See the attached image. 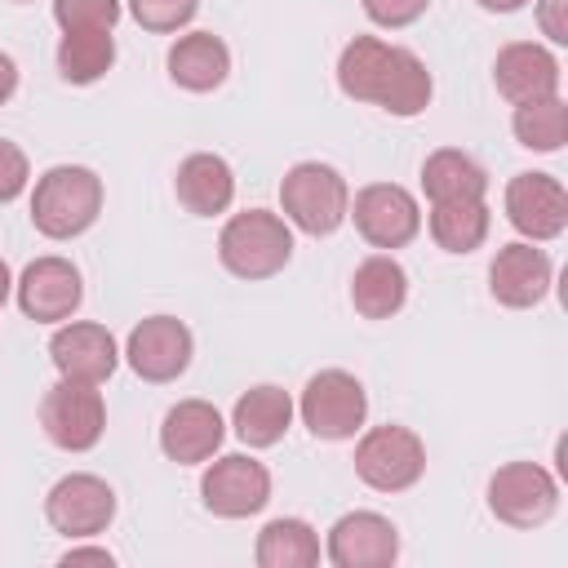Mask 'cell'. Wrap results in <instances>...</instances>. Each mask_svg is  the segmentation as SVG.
<instances>
[{"label":"cell","instance_id":"8d00e7d4","mask_svg":"<svg viewBox=\"0 0 568 568\" xmlns=\"http://www.w3.org/2000/svg\"><path fill=\"white\" fill-rule=\"evenodd\" d=\"M9 293H13V271H9V262L0 257V306L9 302Z\"/></svg>","mask_w":568,"mask_h":568},{"label":"cell","instance_id":"e0dca14e","mask_svg":"<svg viewBox=\"0 0 568 568\" xmlns=\"http://www.w3.org/2000/svg\"><path fill=\"white\" fill-rule=\"evenodd\" d=\"M333 568H390L399 559V528L377 510H346L324 537Z\"/></svg>","mask_w":568,"mask_h":568},{"label":"cell","instance_id":"7c38bea8","mask_svg":"<svg viewBox=\"0 0 568 568\" xmlns=\"http://www.w3.org/2000/svg\"><path fill=\"white\" fill-rule=\"evenodd\" d=\"M13 297H18V311L36 324H62L80 311L84 302V275L71 257H58V253H44L36 262L22 266V275L13 280Z\"/></svg>","mask_w":568,"mask_h":568},{"label":"cell","instance_id":"ffe728a7","mask_svg":"<svg viewBox=\"0 0 568 568\" xmlns=\"http://www.w3.org/2000/svg\"><path fill=\"white\" fill-rule=\"evenodd\" d=\"M173 195L191 217H222L235 204V169L217 151H191L173 173Z\"/></svg>","mask_w":568,"mask_h":568},{"label":"cell","instance_id":"8992f818","mask_svg":"<svg viewBox=\"0 0 568 568\" xmlns=\"http://www.w3.org/2000/svg\"><path fill=\"white\" fill-rule=\"evenodd\" d=\"M351 462H355L359 484H368L373 493H408L426 475V444L417 430L386 422V426L359 430Z\"/></svg>","mask_w":568,"mask_h":568},{"label":"cell","instance_id":"d4e9b609","mask_svg":"<svg viewBox=\"0 0 568 568\" xmlns=\"http://www.w3.org/2000/svg\"><path fill=\"white\" fill-rule=\"evenodd\" d=\"M253 559H257V568H315L320 564V532L297 515L266 519L257 532Z\"/></svg>","mask_w":568,"mask_h":568},{"label":"cell","instance_id":"ac0fdd59","mask_svg":"<svg viewBox=\"0 0 568 568\" xmlns=\"http://www.w3.org/2000/svg\"><path fill=\"white\" fill-rule=\"evenodd\" d=\"M226 439V417L209 399H178L160 422V453L178 466H204Z\"/></svg>","mask_w":568,"mask_h":568},{"label":"cell","instance_id":"d6986e66","mask_svg":"<svg viewBox=\"0 0 568 568\" xmlns=\"http://www.w3.org/2000/svg\"><path fill=\"white\" fill-rule=\"evenodd\" d=\"M559 80H564L559 58L537 40H510L493 58V84L510 106L559 93Z\"/></svg>","mask_w":568,"mask_h":568},{"label":"cell","instance_id":"3957f363","mask_svg":"<svg viewBox=\"0 0 568 568\" xmlns=\"http://www.w3.org/2000/svg\"><path fill=\"white\" fill-rule=\"evenodd\" d=\"M217 262L235 280H271L293 262V226L271 209L231 213L217 231Z\"/></svg>","mask_w":568,"mask_h":568},{"label":"cell","instance_id":"2e32d148","mask_svg":"<svg viewBox=\"0 0 568 568\" xmlns=\"http://www.w3.org/2000/svg\"><path fill=\"white\" fill-rule=\"evenodd\" d=\"M550 284H555V262L532 240L501 244L488 262V293H493V302H501L510 311H528V306L546 302Z\"/></svg>","mask_w":568,"mask_h":568},{"label":"cell","instance_id":"836d02e7","mask_svg":"<svg viewBox=\"0 0 568 568\" xmlns=\"http://www.w3.org/2000/svg\"><path fill=\"white\" fill-rule=\"evenodd\" d=\"M75 564H102V568H111L115 555H111L106 546H75V541H71V550L62 555V568H75Z\"/></svg>","mask_w":568,"mask_h":568},{"label":"cell","instance_id":"4fadbf2b","mask_svg":"<svg viewBox=\"0 0 568 568\" xmlns=\"http://www.w3.org/2000/svg\"><path fill=\"white\" fill-rule=\"evenodd\" d=\"M129 368L151 382V386H164V382H178L186 368H191V355H195V337L191 328L178 320V315H146L129 328L124 337V351Z\"/></svg>","mask_w":568,"mask_h":568},{"label":"cell","instance_id":"e575fe53","mask_svg":"<svg viewBox=\"0 0 568 568\" xmlns=\"http://www.w3.org/2000/svg\"><path fill=\"white\" fill-rule=\"evenodd\" d=\"M13 93H18V62L0 49V106H4Z\"/></svg>","mask_w":568,"mask_h":568},{"label":"cell","instance_id":"7a4b0ae2","mask_svg":"<svg viewBox=\"0 0 568 568\" xmlns=\"http://www.w3.org/2000/svg\"><path fill=\"white\" fill-rule=\"evenodd\" d=\"M102 213V178L84 164H53L31 186V226L44 240H75Z\"/></svg>","mask_w":568,"mask_h":568},{"label":"cell","instance_id":"44dd1931","mask_svg":"<svg viewBox=\"0 0 568 568\" xmlns=\"http://www.w3.org/2000/svg\"><path fill=\"white\" fill-rule=\"evenodd\" d=\"M293 417H297L293 395H288L284 386H275V382H257V386H248V390L235 399V408H231V430H235L240 444H248V448H275V444L288 435Z\"/></svg>","mask_w":568,"mask_h":568},{"label":"cell","instance_id":"83f0119b","mask_svg":"<svg viewBox=\"0 0 568 568\" xmlns=\"http://www.w3.org/2000/svg\"><path fill=\"white\" fill-rule=\"evenodd\" d=\"M510 133L519 146L537 151V155H555L568 142V102L559 93L550 98H532V102H515L510 115Z\"/></svg>","mask_w":568,"mask_h":568},{"label":"cell","instance_id":"277c9868","mask_svg":"<svg viewBox=\"0 0 568 568\" xmlns=\"http://www.w3.org/2000/svg\"><path fill=\"white\" fill-rule=\"evenodd\" d=\"M351 213L346 178L324 160H297L280 178V217L302 235H333Z\"/></svg>","mask_w":568,"mask_h":568},{"label":"cell","instance_id":"cb8c5ba5","mask_svg":"<svg viewBox=\"0 0 568 568\" xmlns=\"http://www.w3.org/2000/svg\"><path fill=\"white\" fill-rule=\"evenodd\" d=\"M422 195L430 204L444 200H484L488 195V169L462 151V146H439L422 160Z\"/></svg>","mask_w":568,"mask_h":568},{"label":"cell","instance_id":"f546056e","mask_svg":"<svg viewBox=\"0 0 568 568\" xmlns=\"http://www.w3.org/2000/svg\"><path fill=\"white\" fill-rule=\"evenodd\" d=\"M195 13H200V0H129V18L155 36H173L191 27Z\"/></svg>","mask_w":568,"mask_h":568},{"label":"cell","instance_id":"ba28073f","mask_svg":"<svg viewBox=\"0 0 568 568\" xmlns=\"http://www.w3.org/2000/svg\"><path fill=\"white\" fill-rule=\"evenodd\" d=\"M488 510L506 528H541L559 510V479L541 462H506L488 479Z\"/></svg>","mask_w":568,"mask_h":568},{"label":"cell","instance_id":"74e56055","mask_svg":"<svg viewBox=\"0 0 568 568\" xmlns=\"http://www.w3.org/2000/svg\"><path fill=\"white\" fill-rule=\"evenodd\" d=\"M13 4H36V0H13Z\"/></svg>","mask_w":568,"mask_h":568},{"label":"cell","instance_id":"f1b7e54d","mask_svg":"<svg viewBox=\"0 0 568 568\" xmlns=\"http://www.w3.org/2000/svg\"><path fill=\"white\" fill-rule=\"evenodd\" d=\"M120 18V0H53V22L62 31H115Z\"/></svg>","mask_w":568,"mask_h":568},{"label":"cell","instance_id":"d6a6232c","mask_svg":"<svg viewBox=\"0 0 568 568\" xmlns=\"http://www.w3.org/2000/svg\"><path fill=\"white\" fill-rule=\"evenodd\" d=\"M537 27L550 44H568V0H537Z\"/></svg>","mask_w":568,"mask_h":568},{"label":"cell","instance_id":"6da1fadb","mask_svg":"<svg viewBox=\"0 0 568 568\" xmlns=\"http://www.w3.org/2000/svg\"><path fill=\"white\" fill-rule=\"evenodd\" d=\"M337 89L351 102H368L399 120L422 115L435 98V80L426 71V62L413 49L382 40V36L346 40V49L337 53Z\"/></svg>","mask_w":568,"mask_h":568},{"label":"cell","instance_id":"d590c367","mask_svg":"<svg viewBox=\"0 0 568 568\" xmlns=\"http://www.w3.org/2000/svg\"><path fill=\"white\" fill-rule=\"evenodd\" d=\"M484 13H519L528 0H475Z\"/></svg>","mask_w":568,"mask_h":568},{"label":"cell","instance_id":"9a60e30c","mask_svg":"<svg viewBox=\"0 0 568 568\" xmlns=\"http://www.w3.org/2000/svg\"><path fill=\"white\" fill-rule=\"evenodd\" d=\"M49 359L58 368V377L71 382H93L102 386L115 368H120V342L111 337L106 324L98 320H62L49 337Z\"/></svg>","mask_w":568,"mask_h":568},{"label":"cell","instance_id":"4316f807","mask_svg":"<svg viewBox=\"0 0 568 568\" xmlns=\"http://www.w3.org/2000/svg\"><path fill=\"white\" fill-rule=\"evenodd\" d=\"M58 75L67 84H98L115 67V36L111 31H62L58 40Z\"/></svg>","mask_w":568,"mask_h":568},{"label":"cell","instance_id":"7402d4cb","mask_svg":"<svg viewBox=\"0 0 568 568\" xmlns=\"http://www.w3.org/2000/svg\"><path fill=\"white\" fill-rule=\"evenodd\" d=\"M164 67H169V80L178 89H186V93H213L231 75V49L213 31H186V36H178L169 44Z\"/></svg>","mask_w":568,"mask_h":568},{"label":"cell","instance_id":"603a6c76","mask_svg":"<svg viewBox=\"0 0 568 568\" xmlns=\"http://www.w3.org/2000/svg\"><path fill=\"white\" fill-rule=\"evenodd\" d=\"M408 302V271L395 253H368L351 275V306L364 320H390Z\"/></svg>","mask_w":568,"mask_h":568},{"label":"cell","instance_id":"8fae6325","mask_svg":"<svg viewBox=\"0 0 568 568\" xmlns=\"http://www.w3.org/2000/svg\"><path fill=\"white\" fill-rule=\"evenodd\" d=\"M200 501L217 519H248L271 501V470L248 453H222L204 462Z\"/></svg>","mask_w":568,"mask_h":568},{"label":"cell","instance_id":"1f68e13d","mask_svg":"<svg viewBox=\"0 0 568 568\" xmlns=\"http://www.w3.org/2000/svg\"><path fill=\"white\" fill-rule=\"evenodd\" d=\"M31 186V160L18 142L0 138V204H13Z\"/></svg>","mask_w":568,"mask_h":568},{"label":"cell","instance_id":"9c48e42d","mask_svg":"<svg viewBox=\"0 0 568 568\" xmlns=\"http://www.w3.org/2000/svg\"><path fill=\"white\" fill-rule=\"evenodd\" d=\"M346 217L355 222L359 240L373 244L377 253H395V248L413 244L417 231H422V204L399 182H368V186H359Z\"/></svg>","mask_w":568,"mask_h":568},{"label":"cell","instance_id":"484cf974","mask_svg":"<svg viewBox=\"0 0 568 568\" xmlns=\"http://www.w3.org/2000/svg\"><path fill=\"white\" fill-rule=\"evenodd\" d=\"M426 226H430L435 248L475 253L493 231V213H488V200H444V204H430Z\"/></svg>","mask_w":568,"mask_h":568},{"label":"cell","instance_id":"5bb4252c","mask_svg":"<svg viewBox=\"0 0 568 568\" xmlns=\"http://www.w3.org/2000/svg\"><path fill=\"white\" fill-rule=\"evenodd\" d=\"M501 204H506V222L532 244H550L568 231V191L555 173H532V169L515 173L506 182Z\"/></svg>","mask_w":568,"mask_h":568},{"label":"cell","instance_id":"52a82bcc","mask_svg":"<svg viewBox=\"0 0 568 568\" xmlns=\"http://www.w3.org/2000/svg\"><path fill=\"white\" fill-rule=\"evenodd\" d=\"M40 430L62 453H89L106 435V399L93 382L58 377L40 395Z\"/></svg>","mask_w":568,"mask_h":568},{"label":"cell","instance_id":"5b68a950","mask_svg":"<svg viewBox=\"0 0 568 568\" xmlns=\"http://www.w3.org/2000/svg\"><path fill=\"white\" fill-rule=\"evenodd\" d=\"M297 417L324 444L355 439L368 422V390L346 368H320L306 377V386L297 395Z\"/></svg>","mask_w":568,"mask_h":568},{"label":"cell","instance_id":"30bf717a","mask_svg":"<svg viewBox=\"0 0 568 568\" xmlns=\"http://www.w3.org/2000/svg\"><path fill=\"white\" fill-rule=\"evenodd\" d=\"M115 506H120L115 488L89 470H71L44 493V519L67 541H89V537L106 532L115 519Z\"/></svg>","mask_w":568,"mask_h":568},{"label":"cell","instance_id":"4dcf8cb0","mask_svg":"<svg viewBox=\"0 0 568 568\" xmlns=\"http://www.w3.org/2000/svg\"><path fill=\"white\" fill-rule=\"evenodd\" d=\"M359 9H364V18H368L373 27H382V31H404V27H413V22L430 9V0H359Z\"/></svg>","mask_w":568,"mask_h":568}]
</instances>
